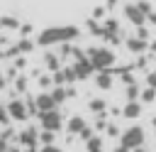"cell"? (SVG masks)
<instances>
[{
	"instance_id": "1",
	"label": "cell",
	"mask_w": 156,
	"mask_h": 152,
	"mask_svg": "<svg viewBox=\"0 0 156 152\" xmlns=\"http://www.w3.org/2000/svg\"><path fill=\"white\" fill-rule=\"evenodd\" d=\"M80 29L76 25H61V27H46L37 34V44L39 47H54V44H68L73 39H78Z\"/></svg>"
},
{
	"instance_id": "2",
	"label": "cell",
	"mask_w": 156,
	"mask_h": 152,
	"mask_svg": "<svg viewBox=\"0 0 156 152\" xmlns=\"http://www.w3.org/2000/svg\"><path fill=\"white\" fill-rule=\"evenodd\" d=\"M88 59L95 66V71H112L115 51L107 49V47H93V49H88Z\"/></svg>"
},
{
	"instance_id": "3",
	"label": "cell",
	"mask_w": 156,
	"mask_h": 152,
	"mask_svg": "<svg viewBox=\"0 0 156 152\" xmlns=\"http://www.w3.org/2000/svg\"><path fill=\"white\" fill-rule=\"evenodd\" d=\"M144 140H146L144 127H141V125H132V127H127V130L122 132L119 145H122V147H127L129 152H134L136 147H144Z\"/></svg>"
},
{
	"instance_id": "4",
	"label": "cell",
	"mask_w": 156,
	"mask_h": 152,
	"mask_svg": "<svg viewBox=\"0 0 156 152\" xmlns=\"http://www.w3.org/2000/svg\"><path fill=\"white\" fill-rule=\"evenodd\" d=\"M39 125H41V130L58 132V130H61V125H63V118H61L58 108H56V110H51V113H41V115H39Z\"/></svg>"
},
{
	"instance_id": "5",
	"label": "cell",
	"mask_w": 156,
	"mask_h": 152,
	"mask_svg": "<svg viewBox=\"0 0 156 152\" xmlns=\"http://www.w3.org/2000/svg\"><path fill=\"white\" fill-rule=\"evenodd\" d=\"M7 110H10V118H12V120H17V123L27 120V118H29V113H32L22 98H12V101L7 103Z\"/></svg>"
},
{
	"instance_id": "6",
	"label": "cell",
	"mask_w": 156,
	"mask_h": 152,
	"mask_svg": "<svg viewBox=\"0 0 156 152\" xmlns=\"http://www.w3.org/2000/svg\"><path fill=\"white\" fill-rule=\"evenodd\" d=\"M124 17H127L134 27H144V22L149 20V17L139 10V5H136V2H127V5H124Z\"/></svg>"
},
{
	"instance_id": "7",
	"label": "cell",
	"mask_w": 156,
	"mask_h": 152,
	"mask_svg": "<svg viewBox=\"0 0 156 152\" xmlns=\"http://www.w3.org/2000/svg\"><path fill=\"white\" fill-rule=\"evenodd\" d=\"M17 140H20V145H22V147L34 150V145L39 142V130H37V127H24V130H20Z\"/></svg>"
},
{
	"instance_id": "8",
	"label": "cell",
	"mask_w": 156,
	"mask_h": 152,
	"mask_svg": "<svg viewBox=\"0 0 156 152\" xmlns=\"http://www.w3.org/2000/svg\"><path fill=\"white\" fill-rule=\"evenodd\" d=\"M34 103H37V113H39V115H41V113L56 110V101H54L51 93H39V96L34 98Z\"/></svg>"
},
{
	"instance_id": "9",
	"label": "cell",
	"mask_w": 156,
	"mask_h": 152,
	"mask_svg": "<svg viewBox=\"0 0 156 152\" xmlns=\"http://www.w3.org/2000/svg\"><path fill=\"white\" fill-rule=\"evenodd\" d=\"M34 44H37V42H32V39L22 37L12 49H7V51H5V56H22V54H29V51L34 49Z\"/></svg>"
},
{
	"instance_id": "10",
	"label": "cell",
	"mask_w": 156,
	"mask_h": 152,
	"mask_svg": "<svg viewBox=\"0 0 156 152\" xmlns=\"http://www.w3.org/2000/svg\"><path fill=\"white\" fill-rule=\"evenodd\" d=\"M73 69H76V76H78V81L88 78V76L95 71V66L90 64V59H88V56H85V59H78V61L73 64Z\"/></svg>"
},
{
	"instance_id": "11",
	"label": "cell",
	"mask_w": 156,
	"mask_h": 152,
	"mask_svg": "<svg viewBox=\"0 0 156 152\" xmlns=\"http://www.w3.org/2000/svg\"><path fill=\"white\" fill-rule=\"evenodd\" d=\"M102 27H105V39H112V42L119 39V25H117L115 17H107V20L102 22Z\"/></svg>"
},
{
	"instance_id": "12",
	"label": "cell",
	"mask_w": 156,
	"mask_h": 152,
	"mask_svg": "<svg viewBox=\"0 0 156 152\" xmlns=\"http://www.w3.org/2000/svg\"><path fill=\"white\" fill-rule=\"evenodd\" d=\"M122 115H124L127 120H136V118L141 115V103H139V101H127L124 108H122Z\"/></svg>"
},
{
	"instance_id": "13",
	"label": "cell",
	"mask_w": 156,
	"mask_h": 152,
	"mask_svg": "<svg viewBox=\"0 0 156 152\" xmlns=\"http://www.w3.org/2000/svg\"><path fill=\"white\" fill-rule=\"evenodd\" d=\"M66 127H68V132H71V135H83V130H85L88 125H85V120H83L80 115H73V118H68Z\"/></svg>"
},
{
	"instance_id": "14",
	"label": "cell",
	"mask_w": 156,
	"mask_h": 152,
	"mask_svg": "<svg viewBox=\"0 0 156 152\" xmlns=\"http://www.w3.org/2000/svg\"><path fill=\"white\" fill-rule=\"evenodd\" d=\"M112 71H98V76H95V86L98 88H102V91H107V88H112Z\"/></svg>"
},
{
	"instance_id": "15",
	"label": "cell",
	"mask_w": 156,
	"mask_h": 152,
	"mask_svg": "<svg viewBox=\"0 0 156 152\" xmlns=\"http://www.w3.org/2000/svg\"><path fill=\"white\" fill-rule=\"evenodd\" d=\"M146 47H149L146 39H139V37H129V39H127V49H129L132 54H141Z\"/></svg>"
},
{
	"instance_id": "16",
	"label": "cell",
	"mask_w": 156,
	"mask_h": 152,
	"mask_svg": "<svg viewBox=\"0 0 156 152\" xmlns=\"http://www.w3.org/2000/svg\"><path fill=\"white\" fill-rule=\"evenodd\" d=\"M71 93H73V91H68V88H63V86H56V88L51 91V96H54L56 105H61V103H63V101H66V98H68Z\"/></svg>"
},
{
	"instance_id": "17",
	"label": "cell",
	"mask_w": 156,
	"mask_h": 152,
	"mask_svg": "<svg viewBox=\"0 0 156 152\" xmlns=\"http://www.w3.org/2000/svg\"><path fill=\"white\" fill-rule=\"evenodd\" d=\"M0 27H2V29H20L22 25H20V20H17V17L2 15V17H0Z\"/></svg>"
},
{
	"instance_id": "18",
	"label": "cell",
	"mask_w": 156,
	"mask_h": 152,
	"mask_svg": "<svg viewBox=\"0 0 156 152\" xmlns=\"http://www.w3.org/2000/svg\"><path fill=\"white\" fill-rule=\"evenodd\" d=\"M44 64H46V69H49L51 74L61 69V61H58V56H56V54H51V51H49V54L44 56Z\"/></svg>"
},
{
	"instance_id": "19",
	"label": "cell",
	"mask_w": 156,
	"mask_h": 152,
	"mask_svg": "<svg viewBox=\"0 0 156 152\" xmlns=\"http://www.w3.org/2000/svg\"><path fill=\"white\" fill-rule=\"evenodd\" d=\"M85 150H88V152H102V137H100V135H93V137L85 142Z\"/></svg>"
},
{
	"instance_id": "20",
	"label": "cell",
	"mask_w": 156,
	"mask_h": 152,
	"mask_svg": "<svg viewBox=\"0 0 156 152\" xmlns=\"http://www.w3.org/2000/svg\"><path fill=\"white\" fill-rule=\"evenodd\" d=\"M88 29H90V34H95V37H105V27L98 25L95 20H88Z\"/></svg>"
},
{
	"instance_id": "21",
	"label": "cell",
	"mask_w": 156,
	"mask_h": 152,
	"mask_svg": "<svg viewBox=\"0 0 156 152\" xmlns=\"http://www.w3.org/2000/svg\"><path fill=\"white\" fill-rule=\"evenodd\" d=\"M136 98H141V91L136 83H129L127 86V101H136Z\"/></svg>"
},
{
	"instance_id": "22",
	"label": "cell",
	"mask_w": 156,
	"mask_h": 152,
	"mask_svg": "<svg viewBox=\"0 0 156 152\" xmlns=\"http://www.w3.org/2000/svg\"><path fill=\"white\" fill-rule=\"evenodd\" d=\"M156 101V88H144L141 91V103H154Z\"/></svg>"
},
{
	"instance_id": "23",
	"label": "cell",
	"mask_w": 156,
	"mask_h": 152,
	"mask_svg": "<svg viewBox=\"0 0 156 152\" xmlns=\"http://www.w3.org/2000/svg\"><path fill=\"white\" fill-rule=\"evenodd\" d=\"M54 135H56V132L41 130V132H39V142H41V147H44V145H54Z\"/></svg>"
},
{
	"instance_id": "24",
	"label": "cell",
	"mask_w": 156,
	"mask_h": 152,
	"mask_svg": "<svg viewBox=\"0 0 156 152\" xmlns=\"http://www.w3.org/2000/svg\"><path fill=\"white\" fill-rule=\"evenodd\" d=\"M51 78H54V83H56V86H63V83H68V81H66V74H63V69L54 71V74H51Z\"/></svg>"
},
{
	"instance_id": "25",
	"label": "cell",
	"mask_w": 156,
	"mask_h": 152,
	"mask_svg": "<svg viewBox=\"0 0 156 152\" xmlns=\"http://www.w3.org/2000/svg\"><path fill=\"white\" fill-rule=\"evenodd\" d=\"M10 123H12V118H10L7 105H0V125H10Z\"/></svg>"
},
{
	"instance_id": "26",
	"label": "cell",
	"mask_w": 156,
	"mask_h": 152,
	"mask_svg": "<svg viewBox=\"0 0 156 152\" xmlns=\"http://www.w3.org/2000/svg\"><path fill=\"white\" fill-rule=\"evenodd\" d=\"M136 5H139V10H141V12L146 15V17H149V15L154 12V10H151V2H149V0H136Z\"/></svg>"
},
{
	"instance_id": "27",
	"label": "cell",
	"mask_w": 156,
	"mask_h": 152,
	"mask_svg": "<svg viewBox=\"0 0 156 152\" xmlns=\"http://www.w3.org/2000/svg\"><path fill=\"white\" fill-rule=\"evenodd\" d=\"M90 110H93V113H102V110H105V101H100V98L90 101Z\"/></svg>"
},
{
	"instance_id": "28",
	"label": "cell",
	"mask_w": 156,
	"mask_h": 152,
	"mask_svg": "<svg viewBox=\"0 0 156 152\" xmlns=\"http://www.w3.org/2000/svg\"><path fill=\"white\" fill-rule=\"evenodd\" d=\"M63 74H66V81H68V83L78 81V76H76V69H73V66H66V69H63Z\"/></svg>"
},
{
	"instance_id": "29",
	"label": "cell",
	"mask_w": 156,
	"mask_h": 152,
	"mask_svg": "<svg viewBox=\"0 0 156 152\" xmlns=\"http://www.w3.org/2000/svg\"><path fill=\"white\" fill-rule=\"evenodd\" d=\"M15 88H17L20 93H24V91H27V78H24V76H20V78L15 81Z\"/></svg>"
},
{
	"instance_id": "30",
	"label": "cell",
	"mask_w": 156,
	"mask_h": 152,
	"mask_svg": "<svg viewBox=\"0 0 156 152\" xmlns=\"http://www.w3.org/2000/svg\"><path fill=\"white\" fill-rule=\"evenodd\" d=\"M39 152H63V150H61V147H56V145H44Z\"/></svg>"
},
{
	"instance_id": "31",
	"label": "cell",
	"mask_w": 156,
	"mask_h": 152,
	"mask_svg": "<svg viewBox=\"0 0 156 152\" xmlns=\"http://www.w3.org/2000/svg\"><path fill=\"white\" fill-rule=\"evenodd\" d=\"M12 147L7 145V137H0V152H10Z\"/></svg>"
},
{
	"instance_id": "32",
	"label": "cell",
	"mask_w": 156,
	"mask_h": 152,
	"mask_svg": "<svg viewBox=\"0 0 156 152\" xmlns=\"http://www.w3.org/2000/svg\"><path fill=\"white\" fill-rule=\"evenodd\" d=\"M146 83H149V88H156V74H149L146 76Z\"/></svg>"
},
{
	"instance_id": "33",
	"label": "cell",
	"mask_w": 156,
	"mask_h": 152,
	"mask_svg": "<svg viewBox=\"0 0 156 152\" xmlns=\"http://www.w3.org/2000/svg\"><path fill=\"white\" fill-rule=\"evenodd\" d=\"M136 37H139V39H146V37H149V32H146L144 27H136Z\"/></svg>"
},
{
	"instance_id": "34",
	"label": "cell",
	"mask_w": 156,
	"mask_h": 152,
	"mask_svg": "<svg viewBox=\"0 0 156 152\" xmlns=\"http://www.w3.org/2000/svg\"><path fill=\"white\" fill-rule=\"evenodd\" d=\"M102 15H105V10H102V7H95V10H93V17H95V20H100Z\"/></svg>"
},
{
	"instance_id": "35",
	"label": "cell",
	"mask_w": 156,
	"mask_h": 152,
	"mask_svg": "<svg viewBox=\"0 0 156 152\" xmlns=\"http://www.w3.org/2000/svg\"><path fill=\"white\" fill-rule=\"evenodd\" d=\"M20 32H22V34H24V37H27V34H29V32H32V25H22V27H20Z\"/></svg>"
},
{
	"instance_id": "36",
	"label": "cell",
	"mask_w": 156,
	"mask_h": 152,
	"mask_svg": "<svg viewBox=\"0 0 156 152\" xmlns=\"http://www.w3.org/2000/svg\"><path fill=\"white\" fill-rule=\"evenodd\" d=\"M22 66H24V56H17L15 59V69H22Z\"/></svg>"
},
{
	"instance_id": "37",
	"label": "cell",
	"mask_w": 156,
	"mask_h": 152,
	"mask_svg": "<svg viewBox=\"0 0 156 152\" xmlns=\"http://www.w3.org/2000/svg\"><path fill=\"white\" fill-rule=\"evenodd\" d=\"M39 83H41V86H49V83H54V78H49V76H41V78H39Z\"/></svg>"
},
{
	"instance_id": "38",
	"label": "cell",
	"mask_w": 156,
	"mask_h": 152,
	"mask_svg": "<svg viewBox=\"0 0 156 152\" xmlns=\"http://www.w3.org/2000/svg\"><path fill=\"white\" fill-rule=\"evenodd\" d=\"M107 135H117V127L115 125H107Z\"/></svg>"
},
{
	"instance_id": "39",
	"label": "cell",
	"mask_w": 156,
	"mask_h": 152,
	"mask_svg": "<svg viewBox=\"0 0 156 152\" xmlns=\"http://www.w3.org/2000/svg\"><path fill=\"white\" fill-rule=\"evenodd\" d=\"M149 22H151V25H156V12H151V15H149Z\"/></svg>"
},
{
	"instance_id": "40",
	"label": "cell",
	"mask_w": 156,
	"mask_h": 152,
	"mask_svg": "<svg viewBox=\"0 0 156 152\" xmlns=\"http://www.w3.org/2000/svg\"><path fill=\"white\" fill-rule=\"evenodd\" d=\"M5 88V76H2V71H0V91Z\"/></svg>"
},
{
	"instance_id": "41",
	"label": "cell",
	"mask_w": 156,
	"mask_h": 152,
	"mask_svg": "<svg viewBox=\"0 0 156 152\" xmlns=\"http://www.w3.org/2000/svg\"><path fill=\"white\" fill-rule=\"evenodd\" d=\"M115 152H129V150H127V147H122V145H119V147H115Z\"/></svg>"
},
{
	"instance_id": "42",
	"label": "cell",
	"mask_w": 156,
	"mask_h": 152,
	"mask_svg": "<svg viewBox=\"0 0 156 152\" xmlns=\"http://www.w3.org/2000/svg\"><path fill=\"white\" fill-rule=\"evenodd\" d=\"M149 47H151V51H154V54H156V39H154V42H151V44H149Z\"/></svg>"
},
{
	"instance_id": "43",
	"label": "cell",
	"mask_w": 156,
	"mask_h": 152,
	"mask_svg": "<svg viewBox=\"0 0 156 152\" xmlns=\"http://www.w3.org/2000/svg\"><path fill=\"white\" fill-rule=\"evenodd\" d=\"M134 152H146V147H136V150H134Z\"/></svg>"
},
{
	"instance_id": "44",
	"label": "cell",
	"mask_w": 156,
	"mask_h": 152,
	"mask_svg": "<svg viewBox=\"0 0 156 152\" xmlns=\"http://www.w3.org/2000/svg\"><path fill=\"white\" fill-rule=\"evenodd\" d=\"M151 123H154V127H156V115H154V120H151Z\"/></svg>"
},
{
	"instance_id": "45",
	"label": "cell",
	"mask_w": 156,
	"mask_h": 152,
	"mask_svg": "<svg viewBox=\"0 0 156 152\" xmlns=\"http://www.w3.org/2000/svg\"><path fill=\"white\" fill-rule=\"evenodd\" d=\"M10 152H20V150H17V147H12V150H10Z\"/></svg>"
},
{
	"instance_id": "46",
	"label": "cell",
	"mask_w": 156,
	"mask_h": 152,
	"mask_svg": "<svg viewBox=\"0 0 156 152\" xmlns=\"http://www.w3.org/2000/svg\"><path fill=\"white\" fill-rule=\"evenodd\" d=\"M27 152H39V150H27Z\"/></svg>"
},
{
	"instance_id": "47",
	"label": "cell",
	"mask_w": 156,
	"mask_h": 152,
	"mask_svg": "<svg viewBox=\"0 0 156 152\" xmlns=\"http://www.w3.org/2000/svg\"><path fill=\"white\" fill-rule=\"evenodd\" d=\"M2 42H5V39H2V37H0V44H2Z\"/></svg>"
}]
</instances>
